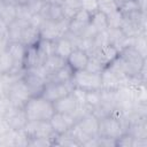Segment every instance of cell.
I'll return each mask as SVG.
<instances>
[{
    "instance_id": "cell-9",
    "label": "cell",
    "mask_w": 147,
    "mask_h": 147,
    "mask_svg": "<svg viewBox=\"0 0 147 147\" xmlns=\"http://www.w3.org/2000/svg\"><path fill=\"white\" fill-rule=\"evenodd\" d=\"M7 52L10 54L13 61H14V68L13 72H22L24 71L23 68V62H24V56H25V51L26 46L23 45L21 41H8L7 45Z\"/></svg>"
},
{
    "instance_id": "cell-1",
    "label": "cell",
    "mask_w": 147,
    "mask_h": 147,
    "mask_svg": "<svg viewBox=\"0 0 147 147\" xmlns=\"http://www.w3.org/2000/svg\"><path fill=\"white\" fill-rule=\"evenodd\" d=\"M23 108L28 121H49L55 113L53 102L46 100L41 95L31 96Z\"/></svg>"
},
{
    "instance_id": "cell-19",
    "label": "cell",
    "mask_w": 147,
    "mask_h": 147,
    "mask_svg": "<svg viewBox=\"0 0 147 147\" xmlns=\"http://www.w3.org/2000/svg\"><path fill=\"white\" fill-rule=\"evenodd\" d=\"M65 63H67V60H64V59L60 57L59 55L54 54V55H51V56L45 59V61L42 63V67H44L45 71L47 72L48 77H49L52 74H54L60 68H62Z\"/></svg>"
},
{
    "instance_id": "cell-28",
    "label": "cell",
    "mask_w": 147,
    "mask_h": 147,
    "mask_svg": "<svg viewBox=\"0 0 147 147\" xmlns=\"http://www.w3.org/2000/svg\"><path fill=\"white\" fill-rule=\"evenodd\" d=\"M99 10L102 11L105 15H109L119 9V6L114 0H98Z\"/></svg>"
},
{
    "instance_id": "cell-43",
    "label": "cell",
    "mask_w": 147,
    "mask_h": 147,
    "mask_svg": "<svg viewBox=\"0 0 147 147\" xmlns=\"http://www.w3.org/2000/svg\"><path fill=\"white\" fill-rule=\"evenodd\" d=\"M2 93H5V92H3V87H2V84L0 83V95H1Z\"/></svg>"
},
{
    "instance_id": "cell-25",
    "label": "cell",
    "mask_w": 147,
    "mask_h": 147,
    "mask_svg": "<svg viewBox=\"0 0 147 147\" xmlns=\"http://www.w3.org/2000/svg\"><path fill=\"white\" fill-rule=\"evenodd\" d=\"M85 103L91 109V111L101 105V90H93L86 91L85 95Z\"/></svg>"
},
{
    "instance_id": "cell-8",
    "label": "cell",
    "mask_w": 147,
    "mask_h": 147,
    "mask_svg": "<svg viewBox=\"0 0 147 147\" xmlns=\"http://www.w3.org/2000/svg\"><path fill=\"white\" fill-rule=\"evenodd\" d=\"M3 118L7 122V124L11 131L24 130V127L28 123V117L24 111V108H18V107H14V106H11L10 109L3 115Z\"/></svg>"
},
{
    "instance_id": "cell-22",
    "label": "cell",
    "mask_w": 147,
    "mask_h": 147,
    "mask_svg": "<svg viewBox=\"0 0 147 147\" xmlns=\"http://www.w3.org/2000/svg\"><path fill=\"white\" fill-rule=\"evenodd\" d=\"M0 20L7 25L16 20V6L5 2L0 5Z\"/></svg>"
},
{
    "instance_id": "cell-46",
    "label": "cell",
    "mask_w": 147,
    "mask_h": 147,
    "mask_svg": "<svg viewBox=\"0 0 147 147\" xmlns=\"http://www.w3.org/2000/svg\"><path fill=\"white\" fill-rule=\"evenodd\" d=\"M42 1H46V2H47V1H48V0H42Z\"/></svg>"
},
{
    "instance_id": "cell-36",
    "label": "cell",
    "mask_w": 147,
    "mask_h": 147,
    "mask_svg": "<svg viewBox=\"0 0 147 147\" xmlns=\"http://www.w3.org/2000/svg\"><path fill=\"white\" fill-rule=\"evenodd\" d=\"M53 141L51 139L46 138H31L29 139L28 146H37V147H45V146H52Z\"/></svg>"
},
{
    "instance_id": "cell-31",
    "label": "cell",
    "mask_w": 147,
    "mask_h": 147,
    "mask_svg": "<svg viewBox=\"0 0 147 147\" xmlns=\"http://www.w3.org/2000/svg\"><path fill=\"white\" fill-rule=\"evenodd\" d=\"M103 69H105V67L95 57L90 56L88 62H87V64L85 67V70H87V71H90L92 74H101Z\"/></svg>"
},
{
    "instance_id": "cell-38",
    "label": "cell",
    "mask_w": 147,
    "mask_h": 147,
    "mask_svg": "<svg viewBox=\"0 0 147 147\" xmlns=\"http://www.w3.org/2000/svg\"><path fill=\"white\" fill-rule=\"evenodd\" d=\"M98 144L99 147H116V139L98 136Z\"/></svg>"
},
{
    "instance_id": "cell-33",
    "label": "cell",
    "mask_w": 147,
    "mask_h": 147,
    "mask_svg": "<svg viewBox=\"0 0 147 147\" xmlns=\"http://www.w3.org/2000/svg\"><path fill=\"white\" fill-rule=\"evenodd\" d=\"M134 138L127 133H123L119 138L116 139V146L119 147H133Z\"/></svg>"
},
{
    "instance_id": "cell-13",
    "label": "cell",
    "mask_w": 147,
    "mask_h": 147,
    "mask_svg": "<svg viewBox=\"0 0 147 147\" xmlns=\"http://www.w3.org/2000/svg\"><path fill=\"white\" fill-rule=\"evenodd\" d=\"M124 85V82L118 78L108 67H106L101 72V90L105 91H116Z\"/></svg>"
},
{
    "instance_id": "cell-12",
    "label": "cell",
    "mask_w": 147,
    "mask_h": 147,
    "mask_svg": "<svg viewBox=\"0 0 147 147\" xmlns=\"http://www.w3.org/2000/svg\"><path fill=\"white\" fill-rule=\"evenodd\" d=\"M118 55H119V51L116 46H114L111 44H106V45H102L101 47H99L91 56L95 57L106 68L113 61H115L118 57Z\"/></svg>"
},
{
    "instance_id": "cell-39",
    "label": "cell",
    "mask_w": 147,
    "mask_h": 147,
    "mask_svg": "<svg viewBox=\"0 0 147 147\" xmlns=\"http://www.w3.org/2000/svg\"><path fill=\"white\" fill-rule=\"evenodd\" d=\"M7 45H8V38H7V33L0 32V54H1L3 51H6Z\"/></svg>"
},
{
    "instance_id": "cell-29",
    "label": "cell",
    "mask_w": 147,
    "mask_h": 147,
    "mask_svg": "<svg viewBox=\"0 0 147 147\" xmlns=\"http://www.w3.org/2000/svg\"><path fill=\"white\" fill-rule=\"evenodd\" d=\"M133 47L141 54L142 57L146 59V53H147V41H146V32L141 33L136 37L134 39V45Z\"/></svg>"
},
{
    "instance_id": "cell-35",
    "label": "cell",
    "mask_w": 147,
    "mask_h": 147,
    "mask_svg": "<svg viewBox=\"0 0 147 147\" xmlns=\"http://www.w3.org/2000/svg\"><path fill=\"white\" fill-rule=\"evenodd\" d=\"M11 102L9 100V98L6 95V93H2L0 95V116H3L11 107Z\"/></svg>"
},
{
    "instance_id": "cell-11",
    "label": "cell",
    "mask_w": 147,
    "mask_h": 147,
    "mask_svg": "<svg viewBox=\"0 0 147 147\" xmlns=\"http://www.w3.org/2000/svg\"><path fill=\"white\" fill-rule=\"evenodd\" d=\"M77 126L88 137H98L99 131V118L92 113L87 111L77 122Z\"/></svg>"
},
{
    "instance_id": "cell-44",
    "label": "cell",
    "mask_w": 147,
    "mask_h": 147,
    "mask_svg": "<svg viewBox=\"0 0 147 147\" xmlns=\"http://www.w3.org/2000/svg\"><path fill=\"white\" fill-rule=\"evenodd\" d=\"M5 2H7V0H0V5L1 3H5Z\"/></svg>"
},
{
    "instance_id": "cell-23",
    "label": "cell",
    "mask_w": 147,
    "mask_h": 147,
    "mask_svg": "<svg viewBox=\"0 0 147 147\" xmlns=\"http://www.w3.org/2000/svg\"><path fill=\"white\" fill-rule=\"evenodd\" d=\"M36 47H37L39 54L44 57V60L46 57L55 54V41L54 40H48V39L40 38V40L36 45Z\"/></svg>"
},
{
    "instance_id": "cell-7",
    "label": "cell",
    "mask_w": 147,
    "mask_h": 147,
    "mask_svg": "<svg viewBox=\"0 0 147 147\" xmlns=\"http://www.w3.org/2000/svg\"><path fill=\"white\" fill-rule=\"evenodd\" d=\"M74 88V84L72 82H68V83H56V82H47L42 92H41V96L45 98L46 100L54 102L56 100H59L62 96L68 95L71 90Z\"/></svg>"
},
{
    "instance_id": "cell-40",
    "label": "cell",
    "mask_w": 147,
    "mask_h": 147,
    "mask_svg": "<svg viewBox=\"0 0 147 147\" xmlns=\"http://www.w3.org/2000/svg\"><path fill=\"white\" fill-rule=\"evenodd\" d=\"M29 0H7L8 3H11L14 6H21V5H26Z\"/></svg>"
},
{
    "instance_id": "cell-15",
    "label": "cell",
    "mask_w": 147,
    "mask_h": 147,
    "mask_svg": "<svg viewBox=\"0 0 147 147\" xmlns=\"http://www.w3.org/2000/svg\"><path fill=\"white\" fill-rule=\"evenodd\" d=\"M53 106H54L55 113L69 114V115H72L76 111L77 107H78V105H77V102H76V100H75V98L72 96L71 93H69L68 95L62 96L59 100L54 101Z\"/></svg>"
},
{
    "instance_id": "cell-42",
    "label": "cell",
    "mask_w": 147,
    "mask_h": 147,
    "mask_svg": "<svg viewBox=\"0 0 147 147\" xmlns=\"http://www.w3.org/2000/svg\"><path fill=\"white\" fill-rule=\"evenodd\" d=\"M114 1H115V2H117V3H118V6H119L121 3H123V2H124V1H126V0H114Z\"/></svg>"
},
{
    "instance_id": "cell-2",
    "label": "cell",
    "mask_w": 147,
    "mask_h": 147,
    "mask_svg": "<svg viewBox=\"0 0 147 147\" xmlns=\"http://www.w3.org/2000/svg\"><path fill=\"white\" fill-rule=\"evenodd\" d=\"M118 57L125 75L129 78H139L142 68L146 67V59L142 57L141 54L133 46L119 51Z\"/></svg>"
},
{
    "instance_id": "cell-32",
    "label": "cell",
    "mask_w": 147,
    "mask_h": 147,
    "mask_svg": "<svg viewBox=\"0 0 147 147\" xmlns=\"http://www.w3.org/2000/svg\"><path fill=\"white\" fill-rule=\"evenodd\" d=\"M70 93H71V94H72V96L75 98V100H76V102H77V105H78V106H80V107L86 106V103H85V95H86V91H85V90L74 86V88L71 90V92H70Z\"/></svg>"
},
{
    "instance_id": "cell-34",
    "label": "cell",
    "mask_w": 147,
    "mask_h": 147,
    "mask_svg": "<svg viewBox=\"0 0 147 147\" xmlns=\"http://www.w3.org/2000/svg\"><path fill=\"white\" fill-rule=\"evenodd\" d=\"M32 14L30 13V10L28 9L26 5H21V6H16V18L18 20H24V21H29L31 18Z\"/></svg>"
},
{
    "instance_id": "cell-20",
    "label": "cell",
    "mask_w": 147,
    "mask_h": 147,
    "mask_svg": "<svg viewBox=\"0 0 147 147\" xmlns=\"http://www.w3.org/2000/svg\"><path fill=\"white\" fill-rule=\"evenodd\" d=\"M72 76H74V70L71 69V67L68 63H65L62 68H60L57 71L52 74L48 77V80L56 82V83H68V82H71Z\"/></svg>"
},
{
    "instance_id": "cell-3",
    "label": "cell",
    "mask_w": 147,
    "mask_h": 147,
    "mask_svg": "<svg viewBox=\"0 0 147 147\" xmlns=\"http://www.w3.org/2000/svg\"><path fill=\"white\" fill-rule=\"evenodd\" d=\"M74 86L83 88L85 91L101 90V74H92L85 69L74 71L71 79Z\"/></svg>"
},
{
    "instance_id": "cell-18",
    "label": "cell",
    "mask_w": 147,
    "mask_h": 147,
    "mask_svg": "<svg viewBox=\"0 0 147 147\" xmlns=\"http://www.w3.org/2000/svg\"><path fill=\"white\" fill-rule=\"evenodd\" d=\"M39 40H40V30H39V28L29 23L22 32L21 42L28 47V46H36Z\"/></svg>"
},
{
    "instance_id": "cell-5",
    "label": "cell",
    "mask_w": 147,
    "mask_h": 147,
    "mask_svg": "<svg viewBox=\"0 0 147 147\" xmlns=\"http://www.w3.org/2000/svg\"><path fill=\"white\" fill-rule=\"evenodd\" d=\"M24 132L26 133L28 138H46L51 139L54 145V140L57 134L53 131L49 121H28Z\"/></svg>"
},
{
    "instance_id": "cell-4",
    "label": "cell",
    "mask_w": 147,
    "mask_h": 147,
    "mask_svg": "<svg viewBox=\"0 0 147 147\" xmlns=\"http://www.w3.org/2000/svg\"><path fill=\"white\" fill-rule=\"evenodd\" d=\"M5 93L9 98L11 105L14 107H18V108H23L24 105L26 103V101L31 98L23 78H20L17 80H15L14 83H11L5 90Z\"/></svg>"
},
{
    "instance_id": "cell-27",
    "label": "cell",
    "mask_w": 147,
    "mask_h": 147,
    "mask_svg": "<svg viewBox=\"0 0 147 147\" xmlns=\"http://www.w3.org/2000/svg\"><path fill=\"white\" fill-rule=\"evenodd\" d=\"M13 68H14V61H13L10 54L6 49L0 54V71L2 74H7V72L11 71Z\"/></svg>"
},
{
    "instance_id": "cell-24",
    "label": "cell",
    "mask_w": 147,
    "mask_h": 147,
    "mask_svg": "<svg viewBox=\"0 0 147 147\" xmlns=\"http://www.w3.org/2000/svg\"><path fill=\"white\" fill-rule=\"evenodd\" d=\"M91 24L96 30V32H103L108 29V22L107 16L102 11H96L91 16Z\"/></svg>"
},
{
    "instance_id": "cell-30",
    "label": "cell",
    "mask_w": 147,
    "mask_h": 147,
    "mask_svg": "<svg viewBox=\"0 0 147 147\" xmlns=\"http://www.w3.org/2000/svg\"><path fill=\"white\" fill-rule=\"evenodd\" d=\"M80 2V8L86 10L91 16L99 11V3L98 0H79Z\"/></svg>"
},
{
    "instance_id": "cell-21",
    "label": "cell",
    "mask_w": 147,
    "mask_h": 147,
    "mask_svg": "<svg viewBox=\"0 0 147 147\" xmlns=\"http://www.w3.org/2000/svg\"><path fill=\"white\" fill-rule=\"evenodd\" d=\"M74 49V45L67 37H61L55 41V54L64 60L68 59V56L71 54Z\"/></svg>"
},
{
    "instance_id": "cell-16",
    "label": "cell",
    "mask_w": 147,
    "mask_h": 147,
    "mask_svg": "<svg viewBox=\"0 0 147 147\" xmlns=\"http://www.w3.org/2000/svg\"><path fill=\"white\" fill-rule=\"evenodd\" d=\"M44 61H45L44 57L39 54V52H38L36 46H28L26 47L25 56H24V62H23L24 70L42 65Z\"/></svg>"
},
{
    "instance_id": "cell-10",
    "label": "cell",
    "mask_w": 147,
    "mask_h": 147,
    "mask_svg": "<svg viewBox=\"0 0 147 147\" xmlns=\"http://www.w3.org/2000/svg\"><path fill=\"white\" fill-rule=\"evenodd\" d=\"M49 123L53 131L56 134H63L68 132L69 129L76 123V119L74 118L72 115H69V114L54 113L53 116L49 118Z\"/></svg>"
},
{
    "instance_id": "cell-17",
    "label": "cell",
    "mask_w": 147,
    "mask_h": 147,
    "mask_svg": "<svg viewBox=\"0 0 147 147\" xmlns=\"http://www.w3.org/2000/svg\"><path fill=\"white\" fill-rule=\"evenodd\" d=\"M29 24V21L24 20H18L16 18L11 23L7 25V38L8 41H21L22 32L24 28Z\"/></svg>"
},
{
    "instance_id": "cell-37",
    "label": "cell",
    "mask_w": 147,
    "mask_h": 147,
    "mask_svg": "<svg viewBox=\"0 0 147 147\" xmlns=\"http://www.w3.org/2000/svg\"><path fill=\"white\" fill-rule=\"evenodd\" d=\"M44 2L45 1H42V0H29L28 3H26V7H28V9L30 10V13L32 15L33 14H39Z\"/></svg>"
},
{
    "instance_id": "cell-14",
    "label": "cell",
    "mask_w": 147,
    "mask_h": 147,
    "mask_svg": "<svg viewBox=\"0 0 147 147\" xmlns=\"http://www.w3.org/2000/svg\"><path fill=\"white\" fill-rule=\"evenodd\" d=\"M88 59H90V55L80 49V48H75L71 54L68 56L67 59V63L71 67V69L74 71H77V70H83L85 69L87 62H88Z\"/></svg>"
},
{
    "instance_id": "cell-41",
    "label": "cell",
    "mask_w": 147,
    "mask_h": 147,
    "mask_svg": "<svg viewBox=\"0 0 147 147\" xmlns=\"http://www.w3.org/2000/svg\"><path fill=\"white\" fill-rule=\"evenodd\" d=\"M64 1H65V0H48L47 2H51V3H56V5L62 6V5L64 3Z\"/></svg>"
},
{
    "instance_id": "cell-6",
    "label": "cell",
    "mask_w": 147,
    "mask_h": 147,
    "mask_svg": "<svg viewBox=\"0 0 147 147\" xmlns=\"http://www.w3.org/2000/svg\"><path fill=\"white\" fill-rule=\"evenodd\" d=\"M124 133V127L122 122L113 115H107L99 118V137H107L117 139Z\"/></svg>"
},
{
    "instance_id": "cell-45",
    "label": "cell",
    "mask_w": 147,
    "mask_h": 147,
    "mask_svg": "<svg viewBox=\"0 0 147 147\" xmlns=\"http://www.w3.org/2000/svg\"><path fill=\"white\" fill-rule=\"evenodd\" d=\"M1 75H2V72H1V71H0V77H1Z\"/></svg>"
},
{
    "instance_id": "cell-26",
    "label": "cell",
    "mask_w": 147,
    "mask_h": 147,
    "mask_svg": "<svg viewBox=\"0 0 147 147\" xmlns=\"http://www.w3.org/2000/svg\"><path fill=\"white\" fill-rule=\"evenodd\" d=\"M106 16H107V22H108V28H113V29H121V26L123 25L125 21V17L119 9Z\"/></svg>"
}]
</instances>
